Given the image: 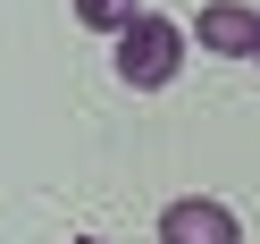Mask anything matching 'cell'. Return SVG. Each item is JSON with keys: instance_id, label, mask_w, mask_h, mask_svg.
Returning a JSON list of instances; mask_svg holds the SVG:
<instances>
[{"instance_id": "7a4b0ae2", "label": "cell", "mask_w": 260, "mask_h": 244, "mask_svg": "<svg viewBox=\"0 0 260 244\" xmlns=\"http://www.w3.org/2000/svg\"><path fill=\"white\" fill-rule=\"evenodd\" d=\"M159 244H243V219L218 194H176L159 210Z\"/></svg>"}, {"instance_id": "3957f363", "label": "cell", "mask_w": 260, "mask_h": 244, "mask_svg": "<svg viewBox=\"0 0 260 244\" xmlns=\"http://www.w3.org/2000/svg\"><path fill=\"white\" fill-rule=\"evenodd\" d=\"M193 42L218 51V59H260V9L252 0H210L193 17Z\"/></svg>"}, {"instance_id": "5b68a950", "label": "cell", "mask_w": 260, "mask_h": 244, "mask_svg": "<svg viewBox=\"0 0 260 244\" xmlns=\"http://www.w3.org/2000/svg\"><path fill=\"white\" fill-rule=\"evenodd\" d=\"M76 244H101V236H76Z\"/></svg>"}, {"instance_id": "6da1fadb", "label": "cell", "mask_w": 260, "mask_h": 244, "mask_svg": "<svg viewBox=\"0 0 260 244\" xmlns=\"http://www.w3.org/2000/svg\"><path fill=\"white\" fill-rule=\"evenodd\" d=\"M176 68H185V25H176V17H151V9H143V17L118 34V85L159 93V85H176Z\"/></svg>"}, {"instance_id": "277c9868", "label": "cell", "mask_w": 260, "mask_h": 244, "mask_svg": "<svg viewBox=\"0 0 260 244\" xmlns=\"http://www.w3.org/2000/svg\"><path fill=\"white\" fill-rule=\"evenodd\" d=\"M68 9H76L84 34H126V25L143 17V0H68Z\"/></svg>"}]
</instances>
